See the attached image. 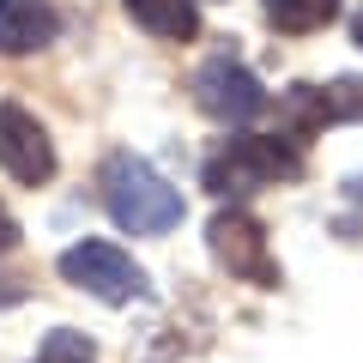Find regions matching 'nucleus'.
I'll return each mask as SVG.
<instances>
[{
	"instance_id": "nucleus-4",
	"label": "nucleus",
	"mask_w": 363,
	"mask_h": 363,
	"mask_svg": "<svg viewBox=\"0 0 363 363\" xmlns=\"http://www.w3.org/2000/svg\"><path fill=\"white\" fill-rule=\"evenodd\" d=\"M194 104L206 109L212 121H224V128H242V121H255L260 109H267V91H260V79L248 73L242 61L212 55V61L194 73Z\"/></svg>"
},
{
	"instance_id": "nucleus-2",
	"label": "nucleus",
	"mask_w": 363,
	"mask_h": 363,
	"mask_svg": "<svg viewBox=\"0 0 363 363\" xmlns=\"http://www.w3.org/2000/svg\"><path fill=\"white\" fill-rule=\"evenodd\" d=\"M303 176L297 145H285L279 133H236L206 157V188L212 194H255L267 182H291Z\"/></svg>"
},
{
	"instance_id": "nucleus-11",
	"label": "nucleus",
	"mask_w": 363,
	"mask_h": 363,
	"mask_svg": "<svg viewBox=\"0 0 363 363\" xmlns=\"http://www.w3.org/2000/svg\"><path fill=\"white\" fill-rule=\"evenodd\" d=\"M321 109H327V121H363V79L357 73L333 79V85L321 91Z\"/></svg>"
},
{
	"instance_id": "nucleus-15",
	"label": "nucleus",
	"mask_w": 363,
	"mask_h": 363,
	"mask_svg": "<svg viewBox=\"0 0 363 363\" xmlns=\"http://www.w3.org/2000/svg\"><path fill=\"white\" fill-rule=\"evenodd\" d=\"M351 43H357V49H363V13L351 18Z\"/></svg>"
},
{
	"instance_id": "nucleus-14",
	"label": "nucleus",
	"mask_w": 363,
	"mask_h": 363,
	"mask_svg": "<svg viewBox=\"0 0 363 363\" xmlns=\"http://www.w3.org/2000/svg\"><path fill=\"white\" fill-rule=\"evenodd\" d=\"M25 291H18V279H0V303H18Z\"/></svg>"
},
{
	"instance_id": "nucleus-7",
	"label": "nucleus",
	"mask_w": 363,
	"mask_h": 363,
	"mask_svg": "<svg viewBox=\"0 0 363 363\" xmlns=\"http://www.w3.org/2000/svg\"><path fill=\"white\" fill-rule=\"evenodd\" d=\"M61 37V13L49 0H0V55H37Z\"/></svg>"
},
{
	"instance_id": "nucleus-3",
	"label": "nucleus",
	"mask_w": 363,
	"mask_h": 363,
	"mask_svg": "<svg viewBox=\"0 0 363 363\" xmlns=\"http://www.w3.org/2000/svg\"><path fill=\"white\" fill-rule=\"evenodd\" d=\"M61 279L67 285H79V291H91V297H104V303H133V297H145V272L133 267V255H121L116 242H97V236H85V242H73L61 260Z\"/></svg>"
},
{
	"instance_id": "nucleus-8",
	"label": "nucleus",
	"mask_w": 363,
	"mask_h": 363,
	"mask_svg": "<svg viewBox=\"0 0 363 363\" xmlns=\"http://www.w3.org/2000/svg\"><path fill=\"white\" fill-rule=\"evenodd\" d=\"M121 6H128V18L140 30H152V37H164V43H188L200 30L194 0H121Z\"/></svg>"
},
{
	"instance_id": "nucleus-6",
	"label": "nucleus",
	"mask_w": 363,
	"mask_h": 363,
	"mask_svg": "<svg viewBox=\"0 0 363 363\" xmlns=\"http://www.w3.org/2000/svg\"><path fill=\"white\" fill-rule=\"evenodd\" d=\"M212 255H218L224 272H236V279H248V285H279V267H272L267 255V230H260V218H248V212H218L212 218Z\"/></svg>"
},
{
	"instance_id": "nucleus-12",
	"label": "nucleus",
	"mask_w": 363,
	"mask_h": 363,
	"mask_svg": "<svg viewBox=\"0 0 363 363\" xmlns=\"http://www.w3.org/2000/svg\"><path fill=\"white\" fill-rule=\"evenodd\" d=\"M37 363H97V351H91L85 333H73V327H55V333L37 345Z\"/></svg>"
},
{
	"instance_id": "nucleus-16",
	"label": "nucleus",
	"mask_w": 363,
	"mask_h": 363,
	"mask_svg": "<svg viewBox=\"0 0 363 363\" xmlns=\"http://www.w3.org/2000/svg\"><path fill=\"white\" fill-rule=\"evenodd\" d=\"M345 188H351V200H363V176H351V182H345Z\"/></svg>"
},
{
	"instance_id": "nucleus-1",
	"label": "nucleus",
	"mask_w": 363,
	"mask_h": 363,
	"mask_svg": "<svg viewBox=\"0 0 363 363\" xmlns=\"http://www.w3.org/2000/svg\"><path fill=\"white\" fill-rule=\"evenodd\" d=\"M104 206L128 236H169L182 224V194L133 152L104 157Z\"/></svg>"
},
{
	"instance_id": "nucleus-10",
	"label": "nucleus",
	"mask_w": 363,
	"mask_h": 363,
	"mask_svg": "<svg viewBox=\"0 0 363 363\" xmlns=\"http://www.w3.org/2000/svg\"><path fill=\"white\" fill-rule=\"evenodd\" d=\"M321 121H327V109H321V91L315 85H291L285 97H279V133H285V140H309Z\"/></svg>"
},
{
	"instance_id": "nucleus-13",
	"label": "nucleus",
	"mask_w": 363,
	"mask_h": 363,
	"mask_svg": "<svg viewBox=\"0 0 363 363\" xmlns=\"http://www.w3.org/2000/svg\"><path fill=\"white\" fill-rule=\"evenodd\" d=\"M6 248H18V218L0 206V255H6Z\"/></svg>"
},
{
	"instance_id": "nucleus-5",
	"label": "nucleus",
	"mask_w": 363,
	"mask_h": 363,
	"mask_svg": "<svg viewBox=\"0 0 363 363\" xmlns=\"http://www.w3.org/2000/svg\"><path fill=\"white\" fill-rule=\"evenodd\" d=\"M0 169L25 188H43L55 176V145L49 128L30 116L25 104H0Z\"/></svg>"
},
{
	"instance_id": "nucleus-9",
	"label": "nucleus",
	"mask_w": 363,
	"mask_h": 363,
	"mask_svg": "<svg viewBox=\"0 0 363 363\" xmlns=\"http://www.w3.org/2000/svg\"><path fill=\"white\" fill-rule=\"evenodd\" d=\"M339 18V0H267V25L285 37H309Z\"/></svg>"
}]
</instances>
